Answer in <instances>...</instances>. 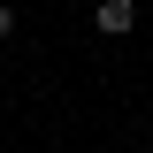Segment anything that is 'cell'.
<instances>
[{
    "label": "cell",
    "instance_id": "cell-1",
    "mask_svg": "<svg viewBox=\"0 0 153 153\" xmlns=\"http://www.w3.org/2000/svg\"><path fill=\"white\" fill-rule=\"evenodd\" d=\"M92 31L100 38H130L138 31V0H100V8H92Z\"/></svg>",
    "mask_w": 153,
    "mask_h": 153
},
{
    "label": "cell",
    "instance_id": "cell-3",
    "mask_svg": "<svg viewBox=\"0 0 153 153\" xmlns=\"http://www.w3.org/2000/svg\"><path fill=\"white\" fill-rule=\"evenodd\" d=\"M146 153H153V146H146Z\"/></svg>",
    "mask_w": 153,
    "mask_h": 153
},
{
    "label": "cell",
    "instance_id": "cell-2",
    "mask_svg": "<svg viewBox=\"0 0 153 153\" xmlns=\"http://www.w3.org/2000/svg\"><path fill=\"white\" fill-rule=\"evenodd\" d=\"M8 38H16V8L0 0V46H8Z\"/></svg>",
    "mask_w": 153,
    "mask_h": 153
}]
</instances>
